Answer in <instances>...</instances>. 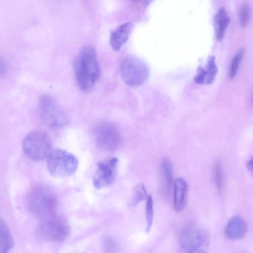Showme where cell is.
<instances>
[{"label": "cell", "mask_w": 253, "mask_h": 253, "mask_svg": "<svg viewBox=\"0 0 253 253\" xmlns=\"http://www.w3.org/2000/svg\"><path fill=\"white\" fill-rule=\"evenodd\" d=\"M217 67L214 56L209 57L205 67H199L194 79V82L200 84H212L217 73Z\"/></svg>", "instance_id": "7c38bea8"}, {"label": "cell", "mask_w": 253, "mask_h": 253, "mask_svg": "<svg viewBox=\"0 0 253 253\" xmlns=\"http://www.w3.org/2000/svg\"><path fill=\"white\" fill-rule=\"evenodd\" d=\"M230 18L224 7H221L214 18L215 33L216 39L221 41L224 37Z\"/></svg>", "instance_id": "2e32d148"}, {"label": "cell", "mask_w": 253, "mask_h": 253, "mask_svg": "<svg viewBox=\"0 0 253 253\" xmlns=\"http://www.w3.org/2000/svg\"><path fill=\"white\" fill-rule=\"evenodd\" d=\"M146 232L148 233L152 227L154 215L153 201L151 195L146 199Z\"/></svg>", "instance_id": "d6986e66"}, {"label": "cell", "mask_w": 253, "mask_h": 253, "mask_svg": "<svg viewBox=\"0 0 253 253\" xmlns=\"http://www.w3.org/2000/svg\"><path fill=\"white\" fill-rule=\"evenodd\" d=\"M38 109L42 121L49 127L61 128L69 122L66 112L59 102L50 95H43L40 98Z\"/></svg>", "instance_id": "277c9868"}, {"label": "cell", "mask_w": 253, "mask_h": 253, "mask_svg": "<svg viewBox=\"0 0 253 253\" xmlns=\"http://www.w3.org/2000/svg\"><path fill=\"white\" fill-rule=\"evenodd\" d=\"M161 192L165 199H169L173 190V169L168 159L163 160L160 168Z\"/></svg>", "instance_id": "8fae6325"}, {"label": "cell", "mask_w": 253, "mask_h": 253, "mask_svg": "<svg viewBox=\"0 0 253 253\" xmlns=\"http://www.w3.org/2000/svg\"><path fill=\"white\" fill-rule=\"evenodd\" d=\"M210 243L208 232L194 223L186 225L180 235L181 253H207Z\"/></svg>", "instance_id": "3957f363"}, {"label": "cell", "mask_w": 253, "mask_h": 253, "mask_svg": "<svg viewBox=\"0 0 253 253\" xmlns=\"http://www.w3.org/2000/svg\"><path fill=\"white\" fill-rule=\"evenodd\" d=\"M121 77L123 82L131 87L139 86L148 80L149 70L147 65L133 55L126 57L120 66Z\"/></svg>", "instance_id": "5b68a950"}, {"label": "cell", "mask_w": 253, "mask_h": 253, "mask_svg": "<svg viewBox=\"0 0 253 253\" xmlns=\"http://www.w3.org/2000/svg\"><path fill=\"white\" fill-rule=\"evenodd\" d=\"M13 242L10 231L1 219L0 226V253H8L12 248Z\"/></svg>", "instance_id": "e0dca14e"}, {"label": "cell", "mask_w": 253, "mask_h": 253, "mask_svg": "<svg viewBox=\"0 0 253 253\" xmlns=\"http://www.w3.org/2000/svg\"><path fill=\"white\" fill-rule=\"evenodd\" d=\"M245 49L244 48L241 49L233 57L228 73V77L230 79H232L236 76L240 63L243 57Z\"/></svg>", "instance_id": "ffe728a7"}, {"label": "cell", "mask_w": 253, "mask_h": 253, "mask_svg": "<svg viewBox=\"0 0 253 253\" xmlns=\"http://www.w3.org/2000/svg\"><path fill=\"white\" fill-rule=\"evenodd\" d=\"M51 141L48 135L42 131L28 133L23 142V151L25 156L33 161H42L52 151Z\"/></svg>", "instance_id": "52a82bcc"}, {"label": "cell", "mask_w": 253, "mask_h": 253, "mask_svg": "<svg viewBox=\"0 0 253 253\" xmlns=\"http://www.w3.org/2000/svg\"><path fill=\"white\" fill-rule=\"evenodd\" d=\"M248 226L246 221L239 216H234L227 222L225 228L227 238L232 241L242 239L246 235Z\"/></svg>", "instance_id": "4fadbf2b"}, {"label": "cell", "mask_w": 253, "mask_h": 253, "mask_svg": "<svg viewBox=\"0 0 253 253\" xmlns=\"http://www.w3.org/2000/svg\"><path fill=\"white\" fill-rule=\"evenodd\" d=\"M247 168L249 170L253 173V157L248 163Z\"/></svg>", "instance_id": "d4e9b609"}, {"label": "cell", "mask_w": 253, "mask_h": 253, "mask_svg": "<svg viewBox=\"0 0 253 253\" xmlns=\"http://www.w3.org/2000/svg\"><path fill=\"white\" fill-rule=\"evenodd\" d=\"M188 185L185 180L179 177L174 181L173 195V207L175 211L180 212L187 203Z\"/></svg>", "instance_id": "5bb4252c"}, {"label": "cell", "mask_w": 253, "mask_h": 253, "mask_svg": "<svg viewBox=\"0 0 253 253\" xmlns=\"http://www.w3.org/2000/svg\"><path fill=\"white\" fill-rule=\"evenodd\" d=\"M214 180L215 185L218 188H220L222 183V172L220 162L216 163L214 168Z\"/></svg>", "instance_id": "603a6c76"}, {"label": "cell", "mask_w": 253, "mask_h": 253, "mask_svg": "<svg viewBox=\"0 0 253 253\" xmlns=\"http://www.w3.org/2000/svg\"><path fill=\"white\" fill-rule=\"evenodd\" d=\"M251 16V8L248 3L245 2L240 7L239 18L241 26L246 27L249 24Z\"/></svg>", "instance_id": "44dd1931"}, {"label": "cell", "mask_w": 253, "mask_h": 253, "mask_svg": "<svg viewBox=\"0 0 253 253\" xmlns=\"http://www.w3.org/2000/svg\"><path fill=\"white\" fill-rule=\"evenodd\" d=\"M0 75L2 76L3 74L6 72V65L5 61L4 60H3L2 58L0 59Z\"/></svg>", "instance_id": "cb8c5ba5"}, {"label": "cell", "mask_w": 253, "mask_h": 253, "mask_svg": "<svg viewBox=\"0 0 253 253\" xmlns=\"http://www.w3.org/2000/svg\"><path fill=\"white\" fill-rule=\"evenodd\" d=\"M42 219L37 228V234L41 238L56 243L66 240L70 233V227L64 218L53 214Z\"/></svg>", "instance_id": "ba28073f"}, {"label": "cell", "mask_w": 253, "mask_h": 253, "mask_svg": "<svg viewBox=\"0 0 253 253\" xmlns=\"http://www.w3.org/2000/svg\"><path fill=\"white\" fill-rule=\"evenodd\" d=\"M104 253H118L119 246L118 243L112 237L106 236L104 239Z\"/></svg>", "instance_id": "7402d4cb"}, {"label": "cell", "mask_w": 253, "mask_h": 253, "mask_svg": "<svg viewBox=\"0 0 253 253\" xmlns=\"http://www.w3.org/2000/svg\"><path fill=\"white\" fill-rule=\"evenodd\" d=\"M76 83L82 91L92 89L100 75V68L95 49L91 45L83 46L74 61Z\"/></svg>", "instance_id": "6da1fadb"}, {"label": "cell", "mask_w": 253, "mask_h": 253, "mask_svg": "<svg viewBox=\"0 0 253 253\" xmlns=\"http://www.w3.org/2000/svg\"><path fill=\"white\" fill-rule=\"evenodd\" d=\"M148 196L144 185L142 183H139L136 185L133 189L129 205L131 207H135L140 202L146 200Z\"/></svg>", "instance_id": "ac0fdd59"}, {"label": "cell", "mask_w": 253, "mask_h": 253, "mask_svg": "<svg viewBox=\"0 0 253 253\" xmlns=\"http://www.w3.org/2000/svg\"><path fill=\"white\" fill-rule=\"evenodd\" d=\"M27 206L32 214L43 219L54 214L57 199L49 188L39 185L33 187L30 191Z\"/></svg>", "instance_id": "7a4b0ae2"}, {"label": "cell", "mask_w": 253, "mask_h": 253, "mask_svg": "<svg viewBox=\"0 0 253 253\" xmlns=\"http://www.w3.org/2000/svg\"><path fill=\"white\" fill-rule=\"evenodd\" d=\"M47 169L55 177L70 176L76 171L78 161L72 153L60 149L52 150L46 158Z\"/></svg>", "instance_id": "8992f818"}, {"label": "cell", "mask_w": 253, "mask_h": 253, "mask_svg": "<svg viewBox=\"0 0 253 253\" xmlns=\"http://www.w3.org/2000/svg\"><path fill=\"white\" fill-rule=\"evenodd\" d=\"M93 134L97 145L104 151H114L121 144L120 133L116 126L111 123H99L95 127Z\"/></svg>", "instance_id": "9c48e42d"}, {"label": "cell", "mask_w": 253, "mask_h": 253, "mask_svg": "<svg viewBox=\"0 0 253 253\" xmlns=\"http://www.w3.org/2000/svg\"><path fill=\"white\" fill-rule=\"evenodd\" d=\"M118 159L113 157L99 162L93 177V184L96 189H101L112 184L117 174Z\"/></svg>", "instance_id": "30bf717a"}, {"label": "cell", "mask_w": 253, "mask_h": 253, "mask_svg": "<svg viewBox=\"0 0 253 253\" xmlns=\"http://www.w3.org/2000/svg\"><path fill=\"white\" fill-rule=\"evenodd\" d=\"M252 102L253 103V94L252 97Z\"/></svg>", "instance_id": "484cf974"}, {"label": "cell", "mask_w": 253, "mask_h": 253, "mask_svg": "<svg viewBox=\"0 0 253 253\" xmlns=\"http://www.w3.org/2000/svg\"><path fill=\"white\" fill-rule=\"evenodd\" d=\"M131 29V23L126 22L116 28L110 35V43L115 50H119L127 40Z\"/></svg>", "instance_id": "9a60e30c"}]
</instances>
